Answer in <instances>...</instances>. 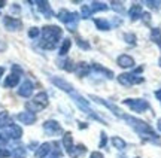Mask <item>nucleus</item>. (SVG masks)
Wrapping results in <instances>:
<instances>
[{
    "label": "nucleus",
    "instance_id": "1",
    "mask_svg": "<svg viewBox=\"0 0 161 158\" xmlns=\"http://www.w3.org/2000/svg\"><path fill=\"white\" fill-rule=\"evenodd\" d=\"M124 105H127L134 112H145L146 109H149V103L142 99H127L124 100Z\"/></svg>",
    "mask_w": 161,
    "mask_h": 158
},
{
    "label": "nucleus",
    "instance_id": "2",
    "mask_svg": "<svg viewBox=\"0 0 161 158\" xmlns=\"http://www.w3.org/2000/svg\"><path fill=\"white\" fill-rule=\"evenodd\" d=\"M118 81L124 85V87H131L134 84H140V82H143V78L137 76V73L134 72V73H122L118 76Z\"/></svg>",
    "mask_w": 161,
    "mask_h": 158
},
{
    "label": "nucleus",
    "instance_id": "3",
    "mask_svg": "<svg viewBox=\"0 0 161 158\" xmlns=\"http://www.w3.org/2000/svg\"><path fill=\"white\" fill-rule=\"evenodd\" d=\"M116 63H118L121 67H124V69H128V67H133V66H134V60H133L130 55H127V54H122V55H119V57H118Z\"/></svg>",
    "mask_w": 161,
    "mask_h": 158
},
{
    "label": "nucleus",
    "instance_id": "4",
    "mask_svg": "<svg viewBox=\"0 0 161 158\" xmlns=\"http://www.w3.org/2000/svg\"><path fill=\"white\" fill-rule=\"evenodd\" d=\"M128 15H130V18H131L133 21H136V19L140 18V15H142V6L133 5L131 8H130V11H128Z\"/></svg>",
    "mask_w": 161,
    "mask_h": 158
},
{
    "label": "nucleus",
    "instance_id": "5",
    "mask_svg": "<svg viewBox=\"0 0 161 158\" xmlns=\"http://www.w3.org/2000/svg\"><path fill=\"white\" fill-rule=\"evenodd\" d=\"M45 130L48 133H51V134H55V133H61V128H60V125L57 123H54V121H48L45 124Z\"/></svg>",
    "mask_w": 161,
    "mask_h": 158
},
{
    "label": "nucleus",
    "instance_id": "6",
    "mask_svg": "<svg viewBox=\"0 0 161 158\" xmlns=\"http://www.w3.org/2000/svg\"><path fill=\"white\" fill-rule=\"evenodd\" d=\"M151 41L152 42H155L157 45H160L161 48V30L160 29H152L151 30Z\"/></svg>",
    "mask_w": 161,
    "mask_h": 158
},
{
    "label": "nucleus",
    "instance_id": "7",
    "mask_svg": "<svg viewBox=\"0 0 161 158\" xmlns=\"http://www.w3.org/2000/svg\"><path fill=\"white\" fill-rule=\"evenodd\" d=\"M49 149H51V145L49 143H45V145H42V146L39 148V151L36 152V158H43L48 155V152H49Z\"/></svg>",
    "mask_w": 161,
    "mask_h": 158
},
{
    "label": "nucleus",
    "instance_id": "8",
    "mask_svg": "<svg viewBox=\"0 0 161 158\" xmlns=\"http://www.w3.org/2000/svg\"><path fill=\"white\" fill-rule=\"evenodd\" d=\"M31 91H33V85H31V82H24V85L21 87V90H19V94L24 95V97H27V95L31 94Z\"/></svg>",
    "mask_w": 161,
    "mask_h": 158
},
{
    "label": "nucleus",
    "instance_id": "9",
    "mask_svg": "<svg viewBox=\"0 0 161 158\" xmlns=\"http://www.w3.org/2000/svg\"><path fill=\"white\" fill-rule=\"evenodd\" d=\"M18 119L25 124H31V123H35L36 118H35V115H31V113H19V115H18Z\"/></svg>",
    "mask_w": 161,
    "mask_h": 158
},
{
    "label": "nucleus",
    "instance_id": "10",
    "mask_svg": "<svg viewBox=\"0 0 161 158\" xmlns=\"http://www.w3.org/2000/svg\"><path fill=\"white\" fill-rule=\"evenodd\" d=\"M52 81H54V84H57L61 90H64V91H72V85L67 84V82H64L63 79H52Z\"/></svg>",
    "mask_w": 161,
    "mask_h": 158
},
{
    "label": "nucleus",
    "instance_id": "11",
    "mask_svg": "<svg viewBox=\"0 0 161 158\" xmlns=\"http://www.w3.org/2000/svg\"><path fill=\"white\" fill-rule=\"evenodd\" d=\"M18 79H19V76H18V75H11V76L6 79L5 85H6V87H15V85L18 84Z\"/></svg>",
    "mask_w": 161,
    "mask_h": 158
},
{
    "label": "nucleus",
    "instance_id": "12",
    "mask_svg": "<svg viewBox=\"0 0 161 158\" xmlns=\"http://www.w3.org/2000/svg\"><path fill=\"white\" fill-rule=\"evenodd\" d=\"M112 143H114V146H115L116 149H119V151H122V149L125 148V142L122 140L121 137H114V139H112Z\"/></svg>",
    "mask_w": 161,
    "mask_h": 158
},
{
    "label": "nucleus",
    "instance_id": "13",
    "mask_svg": "<svg viewBox=\"0 0 161 158\" xmlns=\"http://www.w3.org/2000/svg\"><path fill=\"white\" fill-rule=\"evenodd\" d=\"M76 72H78V75H79V76H85L86 73L90 72V67H88V64H85V63H80Z\"/></svg>",
    "mask_w": 161,
    "mask_h": 158
},
{
    "label": "nucleus",
    "instance_id": "14",
    "mask_svg": "<svg viewBox=\"0 0 161 158\" xmlns=\"http://www.w3.org/2000/svg\"><path fill=\"white\" fill-rule=\"evenodd\" d=\"M96 25H97L100 30H109L110 24L106 21V19H96Z\"/></svg>",
    "mask_w": 161,
    "mask_h": 158
},
{
    "label": "nucleus",
    "instance_id": "15",
    "mask_svg": "<svg viewBox=\"0 0 161 158\" xmlns=\"http://www.w3.org/2000/svg\"><path fill=\"white\" fill-rule=\"evenodd\" d=\"M5 24L9 27V29H15V27H18V25H21V23H19V21H15V19H11V18H6Z\"/></svg>",
    "mask_w": 161,
    "mask_h": 158
},
{
    "label": "nucleus",
    "instance_id": "16",
    "mask_svg": "<svg viewBox=\"0 0 161 158\" xmlns=\"http://www.w3.org/2000/svg\"><path fill=\"white\" fill-rule=\"evenodd\" d=\"M69 48H70V41H69V39H66V41L63 42V46H61V49H60V54H61V55H64V54L69 51Z\"/></svg>",
    "mask_w": 161,
    "mask_h": 158
},
{
    "label": "nucleus",
    "instance_id": "17",
    "mask_svg": "<svg viewBox=\"0 0 161 158\" xmlns=\"http://www.w3.org/2000/svg\"><path fill=\"white\" fill-rule=\"evenodd\" d=\"M112 8H114V11H118V12H124V6L121 5V3H112Z\"/></svg>",
    "mask_w": 161,
    "mask_h": 158
},
{
    "label": "nucleus",
    "instance_id": "18",
    "mask_svg": "<svg viewBox=\"0 0 161 158\" xmlns=\"http://www.w3.org/2000/svg\"><path fill=\"white\" fill-rule=\"evenodd\" d=\"M125 41L128 42V43L134 45V43H136V36L134 35H125Z\"/></svg>",
    "mask_w": 161,
    "mask_h": 158
},
{
    "label": "nucleus",
    "instance_id": "19",
    "mask_svg": "<svg viewBox=\"0 0 161 158\" xmlns=\"http://www.w3.org/2000/svg\"><path fill=\"white\" fill-rule=\"evenodd\" d=\"M146 3L152 9H160V5H161V2H146Z\"/></svg>",
    "mask_w": 161,
    "mask_h": 158
},
{
    "label": "nucleus",
    "instance_id": "20",
    "mask_svg": "<svg viewBox=\"0 0 161 158\" xmlns=\"http://www.w3.org/2000/svg\"><path fill=\"white\" fill-rule=\"evenodd\" d=\"M11 154L9 151H5V149H0V158H5V157H9Z\"/></svg>",
    "mask_w": 161,
    "mask_h": 158
},
{
    "label": "nucleus",
    "instance_id": "21",
    "mask_svg": "<svg viewBox=\"0 0 161 158\" xmlns=\"http://www.w3.org/2000/svg\"><path fill=\"white\" fill-rule=\"evenodd\" d=\"M78 45H79L80 48H84V49H88V48H90L88 43H85V42H82V41H78Z\"/></svg>",
    "mask_w": 161,
    "mask_h": 158
},
{
    "label": "nucleus",
    "instance_id": "22",
    "mask_svg": "<svg viewBox=\"0 0 161 158\" xmlns=\"http://www.w3.org/2000/svg\"><path fill=\"white\" fill-rule=\"evenodd\" d=\"M29 35H30V37H35V36L39 35V30H36V29L30 30V31H29Z\"/></svg>",
    "mask_w": 161,
    "mask_h": 158
},
{
    "label": "nucleus",
    "instance_id": "23",
    "mask_svg": "<svg viewBox=\"0 0 161 158\" xmlns=\"http://www.w3.org/2000/svg\"><path fill=\"white\" fill-rule=\"evenodd\" d=\"M90 158H103V155L100 152H91V157Z\"/></svg>",
    "mask_w": 161,
    "mask_h": 158
},
{
    "label": "nucleus",
    "instance_id": "24",
    "mask_svg": "<svg viewBox=\"0 0 161 158\" xmlns=\"http://www.w3.org/2000/svg\"><path fill=\"white\" fill-rule=\"evenodd\" d=\"M106 142H108V140H106V134H103V136H102V142H100V146L103 148L104 145H106Z\"/></svg>",
    "mask_w": 161,
    "mask_h": 158
},
{
    "label": "nucleus",
    "instance_id": "25",
    "mask_svg": "<svg viewBox=\"0 0 161 158\" xmlns=\"http://www.w3.org/2000/svg\"><path fill=\"white\" fill-rule=\"evenodd\" d=\"M155 97L161 101V90H158V91H155Z\"/></svg>",
    "mask_w": 161,
    "mask_h": 158
},
{
    "label": "nucleus",
    "instance_id": "26",
    "mask_svg": "<svg viewBox=\"0 0 161 158\" xmlns=\"http://www.w3.org/2000/svg\"><path fill=\"white\" fill-rule=\"evenodd\" d=\"M157 127H158V130L161 131V119H158V124H157Z\"/></svg>",
    "mask_w": 161,
    "mask_h": 158
},
{
    "label": "nucleus",
    "instance_id": "27",
    "mask_svg": "<svg viewBox=\"0 0 161 158\" xmlns=\"http://www.w3.org/2000/svg\"><path fill=\"white\" fill-rule=\"evenodd\" d=\"M3 72H5V70H3V67H0V76L3 75Z\"/></svg>",
    "mask_w": 161,
    "mask_h": 158
},
{
    "label": "nucleus",
    "instance_id": "28",
    "mask_svg": "<svg viewBox=\"0 0 161 158\" xmlns=\"http://www.w3.org/2000/svg\"><path fill=\"white\" fill-rule=\"evenodd\" d=\"M160 66H161V58H160Z\"/></svg>",
    "mask_w": 161,
    "mask_h": 158
}]
</instances>
